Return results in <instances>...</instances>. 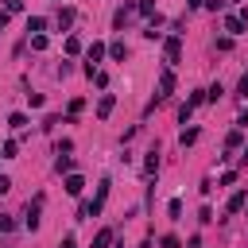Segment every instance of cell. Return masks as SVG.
<instances>
[{"instance_id":"cell-1","label":"cell","mask_w":248,"mask_h":248,"mask_svg":"<svg viewBox=\"0 0 248 248\" xmlns=\"http://www.w3.org/2000/svg\"><path fill=\"white\" fill-rule=\"evenodd\" d=\"M163 54H167V62H170V66H174V62H178V58H182V39H178V35H170V39H167V43H163Z\"/></svg>"},{"instance_id":"cell-2","label":"cell","mask_w":248,"mask_h":248,"mask_svg":"<svg viewBox=\"0 0 248 248\" xmlns=\"http://www.w3.org/2000/svg\"><path fill=\"white\" fill-rule=\"evenodd\" d=\"M170 89H174V74H170V70H163V74H159V93H155V101H163Z\"/></svg>"},{"instance_id":"cell-3","label":"cell","mask_w":248,"mask_h":248,"mask_svg":"<svg viewBox=\"0 0 248 248\" xmlns=\"http://www.w3.org/2000/svg\"><path fill=\"white\" fill-rule=\"evenodd\" d=\"M136 12H140V8H132V4H128V8H116V16H112V23H116V27H124V23H128V19L136 16Z\"/></svg>"},{"instance_id":"cell-4","label":"cell","mask_w":248,"mask_h":248,"mask_svg":"<svg viewBox=\"0 0 248 248\" xmlns=\"http://www.w3.org/2000/svg\"><path fill=\"white\" fill-rule=\"evenodd\" d=\"M112 105H116V97H112V93H105V97H101V101H97V116H101V120H105V116H108V112H112Z\"/></svg>"},{"instance_id":"cell-5","label":"cell","mask_w":248,"mask_h":248,"mask_svg":"<svg viewBox=\"0 0 248 248\" xmlns=\"http://www.w3.org/2000/svg\"><path fill=\"white\" fill-rule=\"evenodd\" d=\"M81 190H85V178H81V174H70V178H66V194H74V198H78Z\"/></svg>"},{"instance_id":"cell-6","label":"cell","mask_w":248,"mask_h":248,"mask_svg":"<svg viewBox=\"0 0 248 248\" xmlns=\"http://www.w3.org/2000/svg\"><path fill=\"white\" fill-rule=\"evenodd\" d=\"M39 205H43V198H35L27 205V229H39Z\"/></svg>"},{"instance_id":"cell-7","label":"cell","mask_w":248,"mask_h":248,"mask_svg":"<svg viewBox=\"0 0 248 248\" xmlns=\"http://www.w3.org/2000/svg\"><path fill=\"white\" fill-rule=\"evenodd\" d=\"M225 31H229V35H240V31H244V19H240V16H225Z\"/></svg>"},{"instance_id":"cell-8","label":"cell","mask_w":248,"mask_h":248,"mask_svg":"<svg viewBox=\"0 0 248 248\" xmlns=\"http://www.w3.org/2000/svg\"><path fill=\"white\" fill-rule=\"evenodd\" d=\"M143 170H147V174H155V170H159V147H151V151H147V159H143Z\"/></svg>"},{"instance_id":"cell-9","label":"cell","mask_w":248,"mask_h":248,"mask_svg":"<svg viewBox=\"0 0 248 248\" xmlns=\"http://www.w3.org/2000/svg\"><path fill=\"white\" fill-rule=\"evenodd\" d=\"M112 244V229H101L97 236H93V248H108Z\"/></svg>"},{"instance_id":"cell-10","label":"cell","mask_w":248,"mask_h":248,"mask_svg":"<svg viewBox=\"0 0 248 248\" xmlns=\"http://www.w3.org/2000/svg\"><path fill=\"white\" fill-rule=\"evenodd\" d=\"M244 202H248V194H244V190H236V194L229 198V213H236V209H240Z\"/></svg>"},{"instance_id":"cell-11","label":"cell","mask_w":248,"mask_h":248,"mask_svg":"<svg viewBox=\"0 0 248 248\" xmlns=\"http://www.w3.org/2000/svg\"><path fill=\"white\" fill-rule=\"evenodd\" d=\"M70 23H74V8H62V12H58V27H62V31H66V27H70Z\"/></svg>"},{"instance_id":"cell-12","label":"cell","mask_w":248,"mask_h":248,"mask_svg":"<svg viewBox=\"0 0 248 248\" xmlns=\"http://www.w3.org/2000/svg\"><path fill=\"white\" fill-rule=\"evenodd\" d=\"M43 27H46V19H43V16H31V19H27V31H31V35H39Z\"/></svg>"},{"instance_id":"cell-13","label":"cell","mask_w":248,"mask_h":248,"mask_svg":"<svg viewBox=\"0 0 248 248\" xmlns=\"http://www.w3.org/2000/svg\"><path fill=\"white\" fill-rule=\"evenodd\" d=\"M108 54H112L116 62H124V58H128V46H124V43H112V46H108Z\"/></svg>"},{"instance_id":"cell-14","label":"cell","mask_w":248,"mask_h":248,"mask_svg":"<svg viewBox=\"0 0 248 248\" xmlns=\"http://www.w3.org/2000/svg\"><path fill=\"white\" fill-rule=\"evenodd\" d=\"M194 140H198V128H186V132H182V136H178V143H182V147H190V143H194Z\"/></svg>"},{"instance_id":"cell-15","label":"cell","mask_w":248,"mask_h":248,"mask_svg":"<svg viewBox=\"0 0 248 248\" xmlns=\"http://www.w3.org/2000/svg\"><path fill=\"white\" fill-rule=\"evenodd\" d=\"M70 167H74V159H70V155H62V151H58V163H54V170H58V174H62V170H70Z\"/></svg>"},{"instance_id":"cell-16","label":"cell","mask_w":248,"mask_h":248,"mask_svg":"<svg viewBox=\"0 0 248 248\" xmlns=\"http://www.w3.org/2000/svg\"><path fill=\"white\" fill-rule=\"evenodd\" d=\"M8 124H12V128H27V116H23V112H12Z\"/></svg>"},{"instance_id":"cell-17","label":"cell","mask_w":248,"mask_h":248,"mask_svg":"<svg viewBox=\"0 0 248 248\" xmlns=\"http://www.w3.org/2000/svg\"><path fill=\"white\" fill-rule=\"evenodd\" d=\"M31 46H35V50H46V35H43V31H39V35H31Z\"/></svg>"},{"instance_id":"cell-18","label":"cell","mask_w":248,"mask_h":248,"mask_svg":"<svg viewBox=\"0 0 248 248\" xmlns=\"http://www.w3.org/2000/svg\"><path fill=\"white\" fill-rule=\"evenodd\" d=\"M16 151H19V143H16V140H8V143H4V159H16Z\"/></svg>"},{"instance_id":"cell-19","label":"cell","mask_w":248,"mask_h":248,"mask_svg":"<svg viewBox=\"0 0 248 248\" xmlns=\"http://www.w3.org/2000/svg\"><path fill=\"white\" fill-rule=\"evenodd\" d=\"M66 50H70V54H78V50H81V39H74V35H70V39H66Z\"/></svg>"},{"instance_id":"cell-20","label":"cell","mask_w":248,"mask_h":248,"mask_svg":"<svg viewBox=\"0 0 248 248\" xmlns=\"http://www.w3.org/2000/svg\"><path fill=\"white\" fill-rule=\"evenodd\" d=\"M136 8H140V12H143V16H151V12H155V0H140V4H136Z\"/></svg>"},{"instance_id":"cell-21","label":"cell","mask_w":248,"mask_h":248,"mask_svg":"<svg viewBox=\"0 0 248 248\" xmlns=\"http://www.w3.org/2000/svg\"><path fill=\"white\" fill-rule=\"evenodd\" d=\"M163 248H182V240L178 236H163Z\"/></svg>"},{"instance_id":"cell-22","label":"cell","mask_w":248,"mask_h":248,"mask_svg":"<svg viewBox=\"0 0 248 248\" xmlns=\"http://www.w3.org/2000/svg\"><path fill=\"white\" fill-rule=\"evenodd\" d=\"M4 8H8V12H19V8H23V0H4Z\"/></svg>"},{"instance_id":"cell-23","label":"cell","mask_w":248,"mask_h":248,"mask_svg":"<svg viewBox=\"0 0 248 248\" xmlns=\"http://www.w3.org/2000/svg\"><path fill=\"white\" fill-rule=\"evenodd\" d=\"M8 190H12V178H8V174H0V194H8Z\"/></svg>"},{"instance_id":"cell-24","label":"cell","mask_w":248,"mask_h":248,"mask_svg":"<svg viewBox=\"0 0 248 248\" xmlns=\"http://www.w3.org/2000/svg\"><path fill=\"white\" fill-rule=\"evenodd\" d=\"M8 229H12V217H4V213H0V232H8Z\"/></svg>"},{"instance_id":"cell-25","label":"cell","mask_w":248,"mask_h":248,"mask_svg":"<svg viewBox=\"0 0 248 248\" xmlns=\"http://www.w3.org/2000/svg\"><path fill=\"white\" fill-rule=\"evenodd\" d=\"M58 248H78V240H74V236H62V244H58Z\"/></svg>"},{"instance_id":"cell-26","label":"cell","mask_w":248,"mask_h":248,"mask_svg":"<svg viewBox=\"0 0 248 248\" xmlns=\"http://www.w3.org/2000/svg\"><path fill=\"white\" fill-rule=\"evenodd\" d=\"M8 16H12V12H8V8H0V27L8 23Z\"/></svg>"},{"instance_id":"cell-27","label":"cell","mask_w":248,"mask_h":248,"mask_svg":"<svg viewBox=\"0 0 248 248\" xmlns=\"http://www.w3.org/2000/svg\"><path fill=\"white\" fill-rule=\"evenodd\" d=\"M186 4H190V8H202V4H205V0H186Z\"/></svg>"},{"instance_id":"cell-28","label":"cell","mask_w":248,"mask_h":248,"mask_svg":"<svg viewBox=\"0 0 248 248\" xmlns=\"http://www.w3.org/2000/svg\"><path fill=\"white\" fill-rule=\"evenodd\" d=\"M120 248H124V244H120Z\"/></svg>"}]
</instances>
